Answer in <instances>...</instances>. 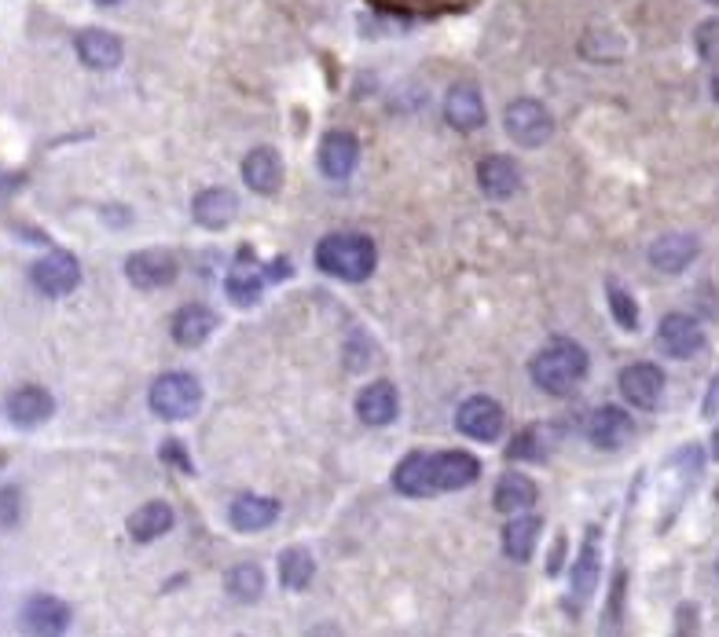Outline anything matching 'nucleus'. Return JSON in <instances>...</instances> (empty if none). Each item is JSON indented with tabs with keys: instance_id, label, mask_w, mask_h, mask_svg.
Masks as SVG:
<instances>
[{
	"instance_id": "nucleus-2",
	"label": "nucleus",
	"mask_w": 719,
	"mask_h": 637,
	"mask_svg": "<svg viewBox=\"0 0 719 637\" xmlns=\"http://www.w3.org/2000/svg\"><path fill=\"white\" fill-rule=\"evenodd\" d=\"M587 367H591V359H587V351L576 340H551L529 362V373L547 395H569L587 378Z\"/></svg>"
},
{
	"instance_id": "nucleus-15",
	"label": "nucleus",
	"mask_w": 719,
	"mask_h": 637,
	"mask_svg": "<svg viewBox=\"0 0 719 637\" xmlns=\"http://www.w3.org/2000/svg\"><path fill=\"white\" fill-rule=\"evenodd\" d=\"M477 183H482V191L488 198L504 202V198L518 194L521 169L515 158H507V154H488V158H482V165H477Z\"/></svg>"
},
{
	"instance_id": "nucleus-11",
	"label": "nucleus",
	"mask_w": 719,
	"mask_h": 637,
	"mask_svg": "<svg viewBox=\"0 0 719 637\" xmlns=\"http://www.w3.org/2000/svg\"><path fill=\"white\" fill-rule=\"evenodd\" d=\"M620 395L639 406V411H653L664 395V373L653 362H631V367L620 370Z\"/></svg>"
},
{
	"instance_id": "nucleus-18",
	"label": "nucleus",
	"mask_w": 719,
	"mask_h": 637,
	"mask_svg": "<svg viewBox=\"0 0 719 637\" xmlns=\"http://www.w3.org/2000/svg\"><path fill=\"white\" fill-rule=\"evenodd\" d=\"M697 253H701V246H697L694 235H661L650 246V264L664 275H679L697 260Z\"/></svg>"
},
{
	"instance_id": "nucleus-9",
	"label": "nucleus",
	"mask_w": 719,
	"mask_h": 637,
	"mask_svg": "<svg viewBox=\"0 0 719 637\" xmlns=\"http://www.w3.org/2000/svg\"><path fill=\"white\" fill-rule=\"evenodd\" d=\"M657 345L668 351L672 359H690V356H697V351L705 348V329H701V323H697L694 315L672 312V315L661 318Z\"/></svg>"
},
{
	"instance_id": "nucleus-25",
	"label": "nucleus",
	"mask_w": 719,
	"mask_h": 637,
	"mask_svg": "<svg viewBox=\"0 0 719 637\" xmlns=\"http://www.w3.org/2000/svg\"><path fill=\"white\" fill-rule=\"evenodd\" d=\"M537 499H540V491L526 472H504L493 494L499 513H521V510H529V505H537Z\"/></svg>"
},
{
	"instance_id": "nucleus-4",
	"label": "nucleus",
	"mask_w": 719,
	"mask_h": 637,
	"mask_svg": "<svg viewBox=\"0 0 719 637\" xmlns=\"http://www.w3.org/2000/svg\"><path fill=\"white\" fill-rule=\"evenodd\" d=\"M504 128L518 147H543L554 132V118L537 99H515L504 110Z\"/></svg>"
},
{
	"instance_id": "nucleus-10",
	"label": "nucleus",
	"mask_w": 719,
	"mask_h": 637,
	"mask_svg": "<svg viewBox=\"0 0 719 637\" xmlns=\"http://www.w3.org/2000/svg\"><path fill=\"white\" fill-rule=\"evenodd\" d=\"M125 279L136 290H166L177 279V260L166 249H140L125 260Z\"/></svg>"
},
{
	"instance_id": "nucleus-40",
	"label": "nucleus",
	"mask_w": 719,
	"mask_h": 637,
	"mask_svg": "<svg viewBox=\"0 0 719 637\" xmlns=\"http://www.w3.org/2000/svg\"><path fill=\"white\" fill-rule=\"evenodd\" d=\"M708 4H716V8H719V0H708Z\"/></svg>"
},
{
	"instance_id": "nucleus-19",
	"label": "nucleus",
	"mask_w": 719,
	"mask_h": 637,
	"mask_svg": "<svg viewBox=\"0 0 719 637\" xmlns=\"http://www.w3.org/2000/svg\"><path fill=\"white\" fill-rule=\"evenodd\" d=\"M444 118L452 128L460 132H477L485 125V99L474 85H455L449 99H444Z\"/></svg>"
},
{
	"instance_id": "nucleus-16",
	"label": "nucleus",
	"mask_w": 719,
	"mask_h": 637,
	"mask_svg": "<svg viewBox=\"0 0 719 637\" xmlns=\"http://www.w3.org/2000/svg\"><path fill=\"white\" fill-rule=\"evenodd\" d=\"M74 48H78V59L85 66H92V70H114L118 63H122V41H118V33L111 30H81L78 41H74Z\"/></svg>"
},
{
	"instance_id": "nucleus-39",
	"label": "nucleus",
	"mask_w": 719,
	"mask_h": 637,
	"mask_svg": "<svg viewBox=\"0 0 719 637\" xmlns=\"http://www.w3.org/2000/svg\"><path fill=\"white\" fill-rule=\"evenodd\" d=\"M96 4H103V8H114V4H122V0H96Z\"/></svg>"
},
{
	"instance_id": "nucleus-38",
	"label": "nucleus",
	"mask_w": 719,
	"mask_h": 637,
	"mask_svg": "<svg viewBox=\"0 0 719 637\" xmlns=\"http://www.w3.org/2000/svg\"><path fill=\"white\" fill-rule=\"evenodd\" d=\"M712 96H716V103H719V74L712 77Z\"/></svg>"
},
{
	"instance_id": "nucleus-22",
	"label": "nucleus",
	"mask_w": 719,
	"mask_h": 637,
	"mask_svg": "<svg viewBox=\"0 0 719 637\" xmlns=\"http://www.w3.org/2000/svg\"><path fill=\"white\" fill-rule=\"evenodd\" d=\"M217 329V315L206 304H184L177 315H173V340L180 348H199L210 340Z\"/></svg>"
},
{
	"instance_id": "nucleus-23",
	"label": "nucleus",
	"mask_w": 719,
	"mask_h": 637,
	"mask_svg": "<svg viewBox=\"0 0 719 637\" xmlns=\"http://www.w3.org/2000/svg\"><path fill=\"white\" fill-rule=\"evenodd\" d=\"M191 213H195V220H199L202 227L221 231V227H228V224L235 220V213H239V198L228 191V187H210V191L195 194Z\"/></svg>"
},
{
	"instance_id": "nucleus-12",
	"label": "nucleus",
	"mask_w": 719,
	"mask_h": 637,
	"mask_svg": "<svg viewBox=\"0 0 719 637\" xmlns=\"http://www.w3.org/2000/svg\"><path fill=\"white\" fill-rule=\"evenodd\" d=\"M356 161H360V143L353 132L334 128L320 139V172L327 180H349Z\"/></svg>"
},
{
	"instance_id": "nucleus-3",
	"label": "nucleus",
	"mask_w": 719,
	"mask_h": 637,
	"mask_svg": "<svg viewBox=\"0 0 719 637\" xmlns=\"http://www.w3.org/2000/svg\"><path fill=\"white\" fill-rule=\"evenodd\" d=\"M151 411L166 422H184L191 417L195 411L202 406V384L195 373H184V370H169L151 384Z\"/></svg>"
},
{
	"instance_id": "nucleus-36",
	"label": "nucleus",
	"mask_w": 719,
	"mask_h": 637,
	"mask_svg": "<svg viewBox=\"0 0 719 637\" xmlns=\"http://www.w3.org/2000/svg\"><path fill=\"white\" fill-rule=\"evenodd\" d=\"M162 458L173 461V466L184 472H191V458H188V450L180 447V439H166V444H162Z\"/></svg>"
},
{
	"instance_id": "nucleus-24",
	"label": "nucleus",
	"mask_w": 719,
	"mask_h": 637,
	"mask_svg": "<svg viewBox=\"0 0 719 637\" xmlns=\"http://www.w3.org/2000/svg\"><path fill=\"white\" fill-rule=\"evenodd\" d=\"M598 571H602V535L598 527H591L584 538V549L573 565V597L576 601H587L598 586Z\"/></svg>"
},
{
	"instance_id": "nucleus-34",
	"label": "nucleus",
	"mask_w": 719,
	"mask_h": 637,
	"mask_svg": "<svg viewBox=\"0 0 719 637\" xmlns=\"http://www.w3.org/2000/svg\"><path fill=\"white\" fill-rule=\"evenodd\" d=\"M694 48L701 55L705 63H716L719 59V15L716 19H705L701 26L694 30Z\"/></svg>"
},
{
	"instance_id": "nucleus-17",
	"label": "nucleus",
	"mask_w": 719,
	"mask_h": 637,
	"mask_svg": "<svg viewBox=\"0 0 719 637\" xmlns=\"http://www.w3.org/2000/svg\"><path fill=\"white\" fill-rule=\"evenodd\" d=\"M397 411H400V395H397V384H389V381L367 384V389L356 395V414L364 425L378 428V425L397 422Z\"/></svg>"
},
{
	"instance_id": "nucleus-13",
	"label": "nucleus",
	"mask_w": 719,
	"mask_h": 637,
	"mask_svg": "<svg viewBox=\"0 0 719 637\" xmlns=\"http://www.w3.org/2000/svg\"><path fill=\"white\" fill-rule=\"evenodd\" d=\"M631 436H635V422L624 406H598L587 422V439L602 450H620Z\"/></svg>"
},
{
	"instance_id": "nucleus-8",
	"label": "nucleus",
	"mask_w": 719,
	"mask_h": 637,
	"mask_svg": "<svg viewBox=\"0 0 719 637\" xmlns=\"http://www.w3.org/2000/svg\"><path fill=\"white\" fill-rule=\"evenodd\" d=\"M430 472H433V491H463L477 483L482 477V461L466 450H441V455H430Z\"/></svg>"
},
{
	"instance_id": "nucleus-32",
	"label": "nucleus",
	"mask_w": 719,
	"mask_h": 637,
	"mask_svg": "<svg viewBox=\"0 0 719 637\" xmlns=\"http://www.w3.org/2000/svg\"><path fill=\"white\" fill-rule=\"evenodd\" d=\"M507 455L521 458V461H543V458H547V428L529 425L526 433H518V439L510 444Z\"/></svg>"
},
{
	"instance_id": "nucleus-35",
	"label": "nucleus",
	"mask_w": 719,
	"mask_h": 637,
	"mask_svg": "<svg viewBox=\"0 0 719 637\" xmlns=\"http://www.w3.org/2000/svg\"><path fill=\"white\" fill-rule=\"evenodd\" d=\"M23 521V491L4 488L0 491V527H15Z\"/></svg>"
},
{
	"instance_id": "nucleus-26",
	"label": "nucleus",
	"mask_w": 719,
	"mask_h": 637,
	"mask_svg": "<svg viewBox=\"0 0 719 637\" xmlns=\"http://www.w3.org/2000/svg\"><path fill=\"white\" fill-rule=\"evenodd\" d=\"M394 488L408 499H430L433 491V472H430V455H408L394 472Z\"/></svg>"
},
{
	"instance_id": "nucleus-20",
	"label": "nucleus",
	"mask_w": 719,
	"mask_h": 637,
	"mask_svg": "<svg viewBox=\"0 0 719 637\" xmlns=\"http://www.w3.org/2000/svg\"><path fill=\"white\" fill-rule=\"evenodd\" d=\"M243 180H246L250 191L276 194L283 187V158L268 147H254L243 158Z\"/></svg>"
},
{
	"instance_id": "nucleus-29",
	"label": "nucleus",
	"mask_w": 719,
	"mask_h": 637,
	"mask_svg": "<svg viewBox=\"0 0 719 637\" xmlns=\"http://www.w3.org/2000/svg\"><path fill=\"white\" fill-rule=\"evenodd\" d=\"M540 543V521L537 516H515L507 527H504V554L510 560H529L532 549Z\"/></svg>"
},
{
	"instance_id": "nucleus-27",
	"label": "nucleus",
	"mask_w": 719,
	"mask_h": 637,
	"mask_svg": "<svg viewBox=\"0 0 719 637\" xmlns=\"http://www.w3.org/2000/svg\"><path fill=\"white\" fill-rule=\"evenodd\" d=\"M173 527V510L166 502H147L140 505V510L129 516V535L136 538V543H155Z\"/></svg>"
},
{
	"instance_id": "nucleus-37",
	"label": "nucleus",
	"mask_w": 719,
	"mask_h": 637,
	"mask_svg": "<svg viewBox=\"0 0 719 637\" xmlns=\"http://www.w3.org/2000/svg\"><path fill=\"white\" fill-rule=\"evenodd\" d=\"M712 455L719 458V428H716V436H712Z\"/></svg>"
},
{
	"instance_id": "nucleus-33",
	"label": "nucleus",
	"mask_w": 719,
	"mask_h": 637,
	"mask_svg": "<svg viewBox=\"0 0 719 637\" xmlns=\"http://www.w3.org/2000/svg\"><path fill=\"white\" fill-rule=\"evenodd\" d=\"M606 293H609V312H613L620 329H639V304H635V297H631L620 282H609Z\"/></svg>"
},
{
	"instance_id": "nucleus-31",
	"label": "nucleus",
	"mask_w": 719,
	"mask_h": 637,
	"mask_svg": "<svg viewBox=\"0 0 719 637\" xmlns=\"http://www.w3.org/2000/svg\"><path fill=\"white\" fill-rule=\"evenodd\" d=\"M224 590L232 601H243V604H254L261 593H265V571L257 565H235L232 571L224 575Z\"/></svg>"
},
{
	"instance_id": "nucleus-7",
	"label": "nucleus",
	"mask_w": 719,
	"mask_h": 637,
	"mask_svg": "<svg viewBox=\"0 0 719 637\" xmlns=\"http://www.w3.org/2000/svg\"><path fill=\"white\" fill-rule=\"evenodd\" d=\"M4 414L15 428H37L56 414V400H52V392L41 389V384H19V389L8 392Z\"/></svg>"
},
{
	"instance_id": "nucleus-28",
	"label": "nucleus",
	"mask_w": 719,
	"mask_h": 637,
	"mask_svg": "<svg viewBox=\"0 0 719 637\" xmlns=\"http://www.w3.org/2000/svg\"><path fill=\"white\" fill-rule=\"evenodd\" d=\"M312 579H316V560H312L309 549H301V546L283 549V554H279V582H283V590L298 593V590L309 586Z\"/></svg>"
},
{
	"instance_id": "nucleus-6",
	"label": "nucleus",
	"mask_w": 719,
	"mask_h": 637,
	"mask_svg": "<svg viewBox=\"0 0 719 637\" xmlns=\"http://www.w3.org/2000/svg\"><path fill=\"white\" fill-rule=\"evenodd\" d=\"M30 279H34V286L45 297H67L78 290V282H81V264L74 253H48V257H41L34 264V271H30Z\"/></svg>"
},
{
	"instance_id": "nucleus-14",
	"label": "nucleus",
	"mask_w": 719,
	"mask_h": 637,
	"mask_svg": "<svg viewBox=\"0 0 719 637\" xmlns=\"http://www.w3.org/2000/svg\"><path fill=\"white\" fill-rule=\"evenodd\" d=\"M23 626L30 634H63L70 626V604L52 597V593H34L23 604Z\"/></svg>"
},
{
	"instance_id": "nucleus-30",
	"label": "nucleus",
	"mask_w": 719,
	"mask_h": 637,
	"mask_svg": "<svg viewBox=\"0 0 719 637\" xmlns=\"http://www.w3.org/2000/svg\"><path fill=\"white\" fill-rule=\"evenodd\" d=\"M224 290H228V297H232L235 304L250 308V304L261 301V290H265V275H261L250 260H246V264L239 260L235 268H232V275H228Z\"/></svg>"
},
{
	"instance_id": "nucleus-1",
	"label": "nucleus",
	"mask_w": 719,
	"mask_h": 637,
	"mask_svg": "<svg viewBox=\"0 0 719 637\" xmlns=\"http://www.w3.org/2000/svg\"><path fill=\"white\" fill-rule=\"evenodd\" d=\"M375 264H378L375 242L367 235H353V231L327 235L320 246H316V268L327 271L331 279H342V282L372 279Z\"/></svg>"
},
{
	"instance_id": "nucleus-5",
	"label": "nucleus",
	"mask_w": 719,
	"mask_h": 637,
	"mask_svg": "<svg viewBox=\"0 0 719 637\" xmlns=\"http://www.w3.org/2000/svg\"><path fill=\"white\" fill-rule=\"evenodd\" d=\"M504 406H499L493 395H471L460 414H455V425H460L463 436L477 439V444H493V439L504 436Z\"/></svg>"
},
{
	"instance_id": "nucleus-21",
	"label": "nucleus",
	"mask_w": 719,
	"mask_h": 637,
	"mask_svg": "<svg viewBox=\"0 0 719 637\" xmlns=\"http://www.w3.org/2000/svg\"><path fill=\"white\" fill-rule=\"evenodd\" d=\"M228 521L235 532H265L268 524L279 521V502L265 499V494H239L228 510Z\"/></svg>"
}]
</instances>
